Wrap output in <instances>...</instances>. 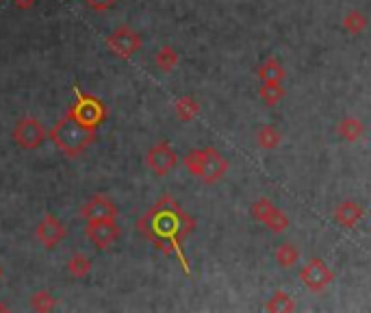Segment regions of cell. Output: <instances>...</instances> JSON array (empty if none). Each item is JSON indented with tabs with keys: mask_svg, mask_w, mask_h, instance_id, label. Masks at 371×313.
I'll list each match as a JSON object with an SVG mask.
<instances>
[{
	"mask_svg": "<svg viewBox=\"0 0 371 313\" xmlns=\"http://www.w3.org/2000/svg\"><path fill=\"white\" fill-rule=\"evenodd\" d=\"M137 231L168 257H176L185 274H191L189 261L183 252V242L195 231V220L170 196H161L137 220Z\"/></svg>",
	"mask_w": 371,
	"mask_h": 313,
	"instance_id": "6da1fadb",
	"label": "cell"
},
{
	"mask_svg": "<svg viewBox=\"0 0 371 313\" xmlns=\"http://www.w3.org/2000/svg\"><path fill=\"white\" fill-rule=\"evenodd\" d=\"M48 137L66 156H72V159H76V156L85 154V150L96 141V131L85 129L72 116L66 114L55 126L50 129Z\"/></svg>",
	"mask_w": 371,
	"mask_h": 313,
	"instance_id": "7a4b0ae2",
	"label": "cell"
},
{
	"mask_svg": "<svg viewBox=\"0 0 371 313\" xmlns=\"http://www.w3.org/2000/svg\"><path fill=\"white\" fill-rule=\"evenodd\" d=\"M185 168L198 177L202 183L206 185H213L218 181H222L228 172V159L215 148H200V150H191L185 154L183 159Z\"/></svg>",
	"mask_w": 371,
	"mask_h": 313,
	"instance_id": "3957f363",
	"label": "cell"
},
{
	"mask_svg": "<svg viewBox=\"0 0 371 313\" xmlns=\"http://www.w3.org/2000/svg\"><path fill=\"white\" fill-rule=\"evenodd\" d=\"M68 116H72L85 129L98 131L100 124L107 120L109 109H107V104H104L100 98H96L91 94H85L83 89L76 87V100H74L72 107L68 109Z\"/></svg>",
	"mask_w": 371,
	"mask_h": 313,
	"instance_id": "277c9868",
	"label": "cell"
},
{
	"mask_svg": "<svg viewBox=\"0 0 371 313\" xmlns=\"http://www.w3.org/2000/svg\"><path fill=\"white\" fill-rule=\"evenodd\" d=\"M250 216H252L256 222H260V224L268 227L272 233H283V231L289 229V216L283 212V209H278V207L274 204V200L268 198V196H260V198H256V200L252 202Z\"/></svg>",
	"mask_w": 371,
	"mask_h": 313,
	"instance_id": "5b68a950",
	"label": "cell"
},
{
	"mask_svg": "<svg viewBox=\"0 0 371 313\" xmlns=\"http://www.w3.org/2000/svg\"><path fill=\"white\" fill-rule=\"evenodd\" d=\"M300 281L304 283V287L312 294H322L326 292L332 281H335V272L332 268L322 259H310L308 264H304V268L300 270Z\"/></svg>",
	"mask_w": 371,
	"mask_h": 313,
	"instance_id": "8992f818",
	"label": "cell"
},
{
	"mask_svg": "<svg viewBox=\"0 0 371 313\" xmlns=\"http://www.w3.org/2000/svg\"><path fill=\"white\" fill-rule=\"evenodd\" d=\"M11 137L22 150H37L48 139V131L37 118H22L16 122Z\"/></svg>",
	"mask_w": 371,
	"mask_h": 313,
	"instance_id": "52a82bcc",
	"label": "cell"
},
{
	"mask_svg": "<svg viewBox=\"0 0 371 313\" xmlns=\"http://www.w3.org/2000/svg\"><path fill=\"white\" fill-rule=\"evenodd\" d=\"M146 164H148V168H150L156 177H168V174L178 166V154H176V150L172 148L170 141L161 139V141H156V144L148 150Z\"/></svg>",
	"mask_w": 371,
	"mask_h": 313,
	"instance_id": "ba28073f",
	"label": "cell"
},
{
	"mask_svg": "<svg viewBox=\"0 0 371 313\" xmlns=\"http://www.w3.org/2000/svg\"><path fill=\"white\" fill-rule=\"evenodd\" d=\"M107 48L116 57L131 59L141 50V35L137 31H133L131 26H120L107 37Z\"/></svg>",
	"mask_w": 371,
	"mask_h": 313,
	"instance_id": "9c48e42d",
	"label": "cell"
},
{
	"mask_svg": "<svg viewBox=\"0 0 371 313\" xmlns=\"http://www.w3.org/2000/svg\"><path fill=\"white\" fill-rule=\"evenodd\" d=\"M120 235H122V231H120V224L116 222V218H104V220L87 222V237L100 250L111 248L120 239Z\"/></svg>",
	"mask_w": 371,
	"mask_h": 313,
	"instance_id": "30bf717a",
	"label": "cell"
},
{
	"mask_svg": "<svg viewBox=\"0 0 371 313\" xmlns=\"http://www.w3.org/2000/svg\"><path fill=\"white\" fill-rule=\"evenodd\" d=\"M81 218L85 222H91V220H104V218H118V207L111 198L102 196V194H96L91 196L83 209H81Z\"/></svg>",
	"mask_w": 371,
	"mask_h": 313,
	"instance_id": "8fae6325",
	"label": "cell"
},
{
	"mask_svg": "<svg viewBox=\"0 0 371 313\" xmlns=\"http://www.w3.org/2000/svg\"><path fill=\"white\" fill-rule=\"evenodd\" d=\"M66 235H68V231H66V227L59 222V218H55V216H44V220L37 224V229H35V237L44 244V248H48V250H52V248H57L63 239H66Z\"/></svg>",
	"mask_w": 371,
	"mask_h": 313,
	"instance_id": "7c38bea8",
	"label": "cell"
},
{
	"mask_svg": "<svg viewBox=\"0 0 371 313\" xmlns=\"http://www.w3.org/2000/svg\"><path fill=\"white\" fill-rule=\"evenodd\" d=\"M335 222L343 229H354L362 218H365V209L356 200H343L341 204L335 207Z\"/></svg>",
	"mask_w": 371,
	"mask_h": 313,
	"instance_id": "4fadbf2b",
	"label": "cell"
},
{
	"mask_svg": "<svg viewBox=\"0 0 371 313\" xmlns=\"http://www.w3.org/2000/svg\"><path fill=\"white\" fill-rule=\"evenodd\" d=\"M260 100L268 104V107H276V104H280L287 96V89L283 85V81H265L260 83Z\"/></svg>",
	"mask_w": 371,
	"mask_h": 313,
	"instance_id": "5bb4252c",
	"label": "cell"
},
{
	"mask_svg": "<svg viewBox=\"0 0 371 313\" xmlns=\"http://www.w3.org/2000/svg\"><path fill=\"white\" fill-rule=\"evenodd\" d=\"M174 111L181 122H193L200 116V102L193 96H183L174 102Z\"/></svg>",
	"mask_w": 371,
	"mask_h": 313,
	"instance_id": "9a60e30c",
	"label": "cell"
},
{
	"mask_svg": "<svg viewBox=\"0 0 371 313\" xmlns=\"http://www.w3.org/2000/svg\"><path fill=\"white\" fill-rule=\"evenodd\" d=\"M337 135L341 137V139H345V141H350V144H354V141H358L362 135H365V124L358 120V118H343L339 124H337Z\"/></svg>",
	"mask_w": 371,
	"mask_h": 313,
	"instance_id": "2e32d148",
	"label": "cell"
},
{
	"mask_svg": "<svg viewBox=\"0 0 371 313\" xmlns=\"http://www.w3.org/2000/svg\"><path fill=\"white\" fill-rule=\"evenodd\" d=\"M256 144L263 150H276L283 144V133L274 124H265L256 131Z\"/></svg>",
	"mask_w": 371,
	"mask_h": 313,
	"instance_id": "e0dca14e",
	"label": "cell"
},
{
	"mask_svg": "<svg viewBox=\"0 0 371 313\" xmlns=\"http://www.w3.org/2000/svg\"><path fill=\"white\" fill-rule=\"evenodd\" d=\"M154 64L156 68L161 70V72H172L178 68L181 64V55H178V50L172 48V46H163V48H158V52L154 55Z\"/></svg>",
	"mask_w": 371,
	"mask_h": 313,
	"instance_id": "ac0fdd59",
	"label": "cell"
},
{
	"mask_svg": "<svg viewBox=\"0 0 371 313\" xmlns=\"http://www.w3.org/2000/svg\"><path fill=\"white\" fill-rule=\"evenodd\" d=\"M285 76H287L285 66L276 57H268V59L260 64V68H258L260 83H265V81H285Z\"/></svg>",
	"mask_w": 371,
	"mask_h": 313,
	"instance_id": "d6986e66",
	"label": "cell"
},
{
	"mask_svg": "<svg viewBox=\"0 0 371 313\" xmlns=\"http://www.w3.org/2000/svg\"><path fill=\"white\" fill-rule=\"evenodd\" d=\"M274 257H276V264H278L280 268L289 270V268H293V266L298 264V261H300V250L295 248L293 242H285V244H280V246L276 248Z\"/></svg>",
	"mask_w": 371,
	"mask_h": 313,
	"instance_id": "ffe728a7",
	"label": "cell"
},
{
	"mask_svg": "<svg viewBox=\"0 0 371 313\" xmlns=\"http://www.w3.org/2000/svg\"><path fill=\"white\" fill-rule=\"evenodd\" d=\"M367 26H369V20H367V16L362 14V11H358V9H352V11H347L345 14V18H343V31L345 33H350V35H362L365 31H367Z\"/></svg>",
	"mask_w": 371,
	"mask_h": 313,
	"instance_id": "44dd1931",
	"label": "cell"
},
{
	"mask_svg": "<svg viewBox=\"0 0 371 313\" xmlns=\"http://www.w3.org/2000/svg\"><path fill=\"white\" fill-rule=\"evenodd\" d=\"M265 309L272 311V313H293V311H295V300H293L287 292L278 289V292L272 294V298L268 300Z\"/></svg>",
	"mask_w": 371,
	"mask_h": 313,
	"instance_id": "7402d4cb",
	"label": "cell"
},
{
	"mask_svg": "<svg viewBox=\"0 0 371 313\" xmlns=\"http://www.w3.org/2000/svg\"><path fill=\"white\" fill-rule=\"evenodd\" d=\"M68 272L74 277V279H85L89 272H91V259L83 252H76L70 257L68 261Z\"/></svg>",
	"mask_w": 371,
	"mask_h": 313,
	"instance_id": "603a6c76",
	"label": "cell"
},
{
	"mask_svg": "<svg viewBox=\"0 0 371 313\" xmlns=\"http://www.w3.org/2000/svg\"><path fill=\"white\" fill-rule=\"evenodd\" d=\"M55 298H52V294L50 292H46V289H39V292H35L33 296H31V307L35 309V311H41V313H46V311H52L55 309Z\"/></svg>",
	"mask_w": 371,
	"mask_h": 313,
	"instance_id": "cb8c5ba5",
	"label": "cell"
},
{
	"mask_svg": "<svg viewBox=\"0 0 371 313\" xmlns=\"http://www.w3.org/2000/svg\"><path fill=\"white\" fill-rule=\"evenodd\" d=\"M85 3H87V7H89L91 11L102 14V11H109V9H113L118 0H85Z\"/></svg>",
	"mask_w": 371,
	"mask_h": 313,
	"instance_id": "d4e9b609",
	"label": "cell"
},
{
	"mask_svg": "<svg viewBox=\"0 0 371 313\" xmlns=\"http://www.w3.org/2000/svg\"><path fill=\"white\" fill-rule=\"evenodd\" d=\"M11 3H14L18 9H31V7L37 3V0H11Z\"/></svg>",
	"mask_w": 371,
	"mask_h": 313,
	"instance_id": "484cf974",
	"label": "cell"
},
{
	"mask_svg": "<svg viewBox=\"0 0 371 313\" xmlns=\"http://www.w3.org/2000/svg\"><path fill=\"white\" fill-rule=\"evenodd\" d=\"M0 311H7V307H5L3 302H0Z\"/></svg>",
	"mask_w": 371,
	"mask_h": 313,
	"instance_id": "4316f807",
	"label": "cell"
},
{
	"mask_svg": "<svg viewBox=\"0 0 371 313\" xmlns=\"http://www.w3.org/2000/svg\"><path fill=\"white\" fill-rule=\"evenodd\" d=\"M0 274H3V272H0Z\"/></svg>",
	"mask_w": 371,
	"mask_h": 313,
	"instance_id": "83f0119b",
	"label": "cell"
}]
</instances>
